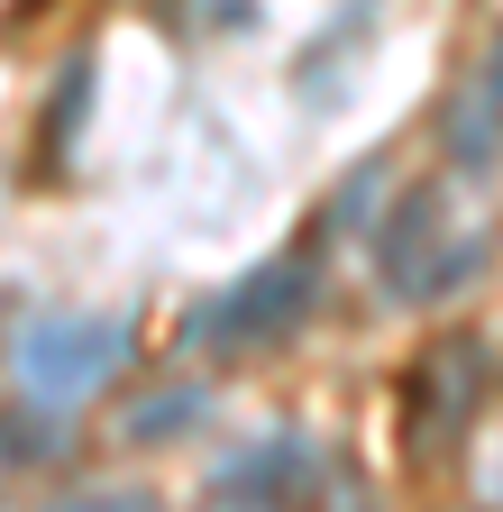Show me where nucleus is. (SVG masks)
<instances>
[{
  "label": "nucleus",
  "instance_id": "nucleus-1",
  "mask_svg": "<svg viewBox=\"0 0 503 512\" xmlns=\"http://www.w3.org/2000/svg\"><path fill=\"white\" fill-rule=\"evenodd\" d=\"M138 357V330L129 320H110V311H37L28 330L10 339V384L55 412V421H74L83 403H101L119 375H129Z\"/></svg>",
  "mask_w": 503,
  "mask_h": 512
},
{
  "label": "nucleus",
  "instance_id": "nucleus-2",
  "mask_svg": "<svg viewBox=\"0 0 503 512\" xmlns=\"http://www.w3.org/2000/svg\"><path fill=\"white\" fill-rule=\"evenodd\" d=\"M321 293V266L311 256H266V266H247L238 284H220L193 320H183V357H257L275 339H293V320L311 311Z\"/></svg>",
  "mask_w": 503,
  "mask_h": 512
},
{
  "label": "nucleus",
  "instance_id": "nucleus-3",
  "mask_svg": "<svg viewBox=\"0 0 503 512\" xmlns=\"http://www.w3.org/2000/svg\"><path fill=\"white\" fill-rule=\"evenodd\" d=\"M439 220H449V202L439 192H412V202L385 220V238H375V275H385L394 302H430V293H458V275L485 266V238H458L449 256H439Z\"/></svg>",
  "mask_w": 503,
  "mask_h": 512
},
{
  "label": "nucleus",
  "instance_id": "nucleus-4",
  "mask_svg": "<svg viewBox=\"0 0 503 512\" xmlns=\"http://www.w3.org/2000/svg\"><path fill=\"white\" fill-rule=\"evenodd\" d=\"M485 384H494L485 339H449V348H430V366L412 375V439H421V448H449V439L476 421Z\"/></svg>",
  "mask_w": 503,
  "mask_h": 512
},
{
  "label": "nucleus",
  "instance_id": "nucleus-5",
  "mask_svg": "<svg viewBox=\"0 0 503 512\" xmlns=\"http://www.w3.org/2000/svg\"><path fill=\"white\" fill-rule=\"evenodd\" d=\"M211 421V384H156L147 403H129V421H119V439L129 448H165L183 430H202Z\"/></svg>",
  "mask_w": 503,
  "mask_h": 512
},
{
  "label": "nucleus",
  "instance_id": "nucleus-6",
  "mask_svg": "<svg viewBox=\"0 0 503 512\" xmlns=\"http://www.w3.org/2000/svg\"><path fill=\"white\" fill-rule=\"evenodd\" d=\"M449 156H458L467 174H485V165L503 156V128H494V101H458V110H449Z\"/></svg>",
  "mask_w": 503,
  "mask_h": 512
},
{
  "label": "nucleus",
  "instance_id": "nucleus-7",
  "mask_svg": "<svg viewBox=\"0 0 503 512\" xmlns=\"http://www.w3.org/2000/svg\"><path fill=\"white\" fill-rule=\"evenodd\" d=\"M55 421V412H46ZM46 421H10V439H0V467H46L55 448H65V430H46Z\"/></svg>",
  "mask_w": 503,
  "mask_h": 512
},
{
  "label": "nucleus",
  "instance_id": "nucleus-8",
  "mask_svg": "<svg viewBox=\"0 0 503 512\" xmlns=\"http://www.w3.org/2000/svg\"><path fill=\"white\" fill-rule=\"evenodd\" d=\"M46 512H165L156 494H119V485H101V494H65V503H46Z\"/></svg>",
  "mask_w": 503,
  "mask_h": 512
},
{
  "label": "nucleus",
  "instance_id": "nucleus-9",
  "mask_svg": "<svg viewBox=\"0 0 503 512\" xmlns=\"http://www.w3.org/2000/svg\"><path fill=\"white\" fill-rule=\"evenodd\" d=\"M494 92H503V46H494Z\"/></svg>",
  "mask_w": 503,
  "mask_h": 512
}]
</instances>
